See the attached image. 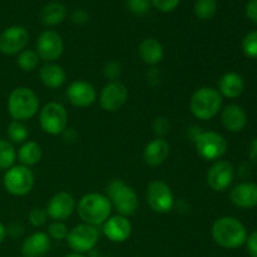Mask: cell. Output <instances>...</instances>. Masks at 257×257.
Returning a JSON list of instances; mask_svg holds the SVG:
<instances>
[{"label":"cell","mask_w":257,"mask_h":257,"mask_svg":"<svg viewBox=\"0 0 257 257\" xmlns=\"http://www.w3.org/2000/svg\"><path fill=\"white\" fill-rule=\"evenodd\" d=\"M213 241L223 248H237L247 240V231L240 220L231 216L220 217L211 228Z\"/></svg>","instance_id":"obj_1"},{"label":"cell","mask_w":257,"mask_h":257,"mask_svg":"<svg viewBox=\"0 0 257 257\" xmlns=\"http://www.w3.org/2000/svg\"><path fill=\"white\" fill-rule=\"evenodd\" d=\"M112 213V203L107 196L90 192L83 196L78 203V215L84 223L92 226L103 225Z\"/></svg>","instance_id":"obj_2"},{"label":"cell","mask_w":257,"mask_h":257,"mask_svg":"<svg viewBox=\"0 0 257 257\" xmlns=\"http://www.w3.org/2000/svg\"><path fill=\"white\" fill-rule=\"evenodd\" d=\"M39 110V98L30 88H15L8 98V112L14 120L32 119Z\"/></svg>","instance_id":"obj_3"},{"label":"cell","mask_w":257,"mask_h":257,"mask_svg":"<svg viewBox=\"0 0 257 257\" xmlns=\"http://www.w3.org/2000/svg\"><path fill=\"white\" fill-rule=\"evenodd\" d=\"M222 107V95L212 87L198 88L190 100L191 113L200 120L212 119Z\"/></svg>","instance_id":"obj_4"},{"label":"cell","mask_w":257,"mask_h":257,"mask_svg":"<svg viewBox=\"0 0 257 257\" xmlns=\"http://www.w3.org/2000/svg\"><path fill=\"white\" fill-rule=\"evenodd\" d=\"M107 197L118 215L131 217L137 212L138 196L131 186L122 180L110 181L107 186Z\"/></svg>","instance_id":"obj_5"},{"label":"cell","mask_w":257,"mask_h":257,"mask_svg":"<svg viewBox=\"0 0 257 257\" xmlns=\"http://www.w3.org/2000/svg\"><path fill=\"white\" fill-rule=\"evenodd\" d=\"M42 130L50 136L62 135L68 127V112L58 102H50L43 107L39 114Z\"/></svg>","instance_id":"obj_6"},{"label":"cell","mask_w":257,"mask_h":257,"mask_svg":"<svg viewBox=\"0 0 257 257\" xmlns=\"http://www.w3.org/2000/svg\"><path fill=\"white\" fill-rule=\"evenodd\" d=\"M195 146L198 156L206 161H218L227 152V142L220 133L207 131L195 137Z\"/></svg>","instance_id":"obj_7"},{"label":"cell","mask_w":257,"mask_h":257,"mask_svg":"<svg viewBox=\"0 0 257 257\" xmlns=\"http://www.w3.org/2000/svg\"><path fill=\"white\" fill-rule=\"evenodd\" d=\"M4 187L10 195L13 196H25L34 187V175L32 170L25 166H13L12 168L5 172Z\"/></svg>","instance_id":"obj_8"},{"label":"cell","mask_w":257,"mask_h":257,"mask_svg":"<svg viewBox=\"0 0 257 257\" xmlns=\"http://www.w3.org/2000/svg\"><path fill=\"white\" fill-rule=\"evenodd\" d=\"M146 198L151 210L156 213L165 215L168 213L175 206V197L170 186L160 180L152 181L147 186Z\"/></svg>","instance_id":"obj_9"},{"label":"cell","mask_w":257,"mask_h":257,"mask_svg":"<svg viewBox=\"0 0 257 257\" xmlns=\"http://www.w3.org/2000/svg\"><path fill=\"white\" fill-rule=\"evenodd\" d=\"M99 240V232L97 227L88 223H80L68 232L67 241L69 247L75 253H85L92 251Z\"/></svg>","instance_id":"obj_10"},{"label":"cell","mask_w":257,"mask_h":257,"mask_svg":"<svg viewBox=\"0 0 257 257\" xmlns=\"http://www.w3.org/2000/svg\"><path fill=\"white\" fill-rule=\"evenodd\" d=\"M35 47H37L35 52L39 55L40 59L48 63H54L63 54L64 43H63L62 37L55 30H44L38 37Z\"/></svg>","instance_id":"obj_11"},{"label":"cell","mask_w":257,"mask_h":257,"mask_svg":"<svg viewBox=\"0 0 257 257\" xmlns=\"http://www.w3.org/2000/svg\"><path fill=\"white\" fill-rule=\"evenodd\" d=\"M29 33L24 27H9L0 34V52L5 55H15L27 48Z\"/></svg>","instance_id":"obj_12"},{"label":"cell","mask_w":257,"mask_h":257,"mask_svg":"<svg viewBox=\"0 0 257 257\" xmlns=\"http://www.w3.org/2000/svg\"><path fill=\"white\" fill-rule=\"evenodd\" d=\"M128 89L122 82H108L99 95L100 107L107 112H117L125 104Z\"/></svg>","instance_id":"obj_13"},{"label":"cell","mask_w":257,"mask_h":257,"mask_svg":"<svg viewBox=\"0 0 257 257\" xmlns=\"http://www.w3.org/2000/svg\"><path fill=\"white\" fill-rule=\"evenodd\" d=\"M233 181V167L227 161H216L207 172V185L216 192L227 190Z\"/></svg>","instance_id":"obj_14"},{"label":"cell","mask_w":257,"mask_h":257,"mask_svg":"<svg viewBox=\"0 0 257 257\" xmlns=\"http://www.w3.org/2000/svg\"><path fill=\"white\" fill-rule=\"evenodd\" d=\"M75 210V200L70 193L62 191L53 196L48 202L47 211L48 217L54 221H64L72 216Z\"/></svg>","instance_id":"obj_15"},{"label":"cell","mask_w":257,"mask_h":257,"mask_svg":"<svg viewBox=\"0 0 257 257\" xmlns=\"http://www.w3.org/2000/svg\"><path fill=\"white\" fill-rule=\"evenodd\" d=\"M67 97L70 104L78 108H85L92 105L97 99L95 88L85 80H75L70 83L67 89Z\"/></svg>","instance_id":"obj_16"},{"label":"cell","mask_w":257,"mask_h":257,"mask_svg":"<svg viewBox=\"0 0 257 257\" xmlns=\"http://www.w3.org/2000/svg\"><path fill=\"white\" fill-rule=\"evenodd\" d=\"M103 232L112 242H124L132 233V223L124 216H112L103 223Z\"/></svg>","instance_id":"obj_17"},{"label":"cell","mask_w":257,"mask_h":257,"mask_svg":"<svg viewBox=\"0 0 257 257\" xmlns=\"http://www.w3.org/2000/svg\"><path fill=\"white\" fill-rule=\"evenodd\" d=\"M170 143L165 138L156 137L148 145L146 146L145 152H143V160L146 165L151 167H157L162 163L166 162V160L170 156Z\"/></svg>","instance_id":"obj_18"},{"label":"cell","mask_w":257,"mask_h":257,"mask_svg":"<svg viewBox=\"0 0 257 257\" xmlns=\"http://www.w3.org/2000/svg\"><path fill=\"white\" fill-rule=\"evenodd\" d=\"M231 202L240 208H253L257 206V185L243 182L235 186L230 193Z\"/></svg>","instance_id":"obj_19"},{"label":"cell","mask_w":257,"mask_h":257,"mask_svg":"<svg viewBox=\"0 0 257 257\" xmlns=\"http://www.w3.org/2000/svg\"><path fill=\"white\" fill-rule=\"evenodd\" d=\"M221 120L222 124L228 132L237 133L241 132L246 127L247 123V115L242 107L238 104L226 105L221 113Z\"/></svg>","instance_id":"obj_20"},{"label":"cell","mask_w":257,"mask_h":257,"mask_svg":"<svg viewBox=\"0 0 257 257\" xmlns=\"http://www.w3.org/2000/svg\"><path fill=\"white\" fill-rule=\"evenodd\" d=\"M50 250V238L44 232H34L25 238L22 246L24 257H43Z\"/></svg>","instance_id":"obj_21"},{"label":"cell","mask_w":257,"mask_h":257,"mask_svg":"<svg viewBox=\"0 0 257 257\" xmlns=\"http://www.w3.org/2000/svg\"><path fill=\"white\" fill-rule=\"evenodd\" d=\"M138 54L143 63L148 65L160 64L165 58V50L162 44L155 38H147L142 40L138 47Z\"/></svg>","instance_id":"obj_22"},{"label":"cell","mask_w":257,"mask_h":257,"mask_svg":"<svg viewBox=\"0 0 257 257\" xmlns=\"http://www.w3.org/2000/svg\"><path fill=\"white\" fill-rule=\"evenodd\" d=\"M245 89L243 78L236 72H228L221 77L218 82V92L227 98H237Z\"/></svg>","instance_id":"obj_23"},{"label":"cell","mask_w":257,"mask_h":257,"mask_svg":"<svg viewBox=\"0 0 257 257\" xmlns=\"http://www.w3.org/2000/svg\"><path fill=\"white\" fill-rule=\"evenodd\" d=\"M39 77L43 84L50 89H57L62 87L67 79L65 70L55 63H48L44 67H42V69L39 70Z\"/></svg>","instance_id":"obj_24"},{"label":"cell","mask_w":257,"mask_h":257,"mask_svg":"<svg viewBox=\"0 0 257 257\" xmlns=\"http://www.w3.org/2000/svg\"><path fill=\"white\" fill-rule=\"evenodd\" d=\"M42 147H40L39 143L34 142V141H28V142L23 143L19 152H18V158H19L20 163L25 167H30V166H35L37 163H39L42 160Z\"/></svg>","instance_id":"obj_25"},{"label":"cell","mask_w":257,"mask_h":257,"mask_svg":"<svg viewBox=\"0 0 257 257\" xmlns=\"http://www.w3.org/2000/svg\"><path fill=\"white\" fill-rule=\"evenodd\" d=\"M67 15V9L60 3H49L42 10V22L47 27H54L62 23Z\"/></svg>","instance_id":"obj_26"},{"label":"cell","mask_w":257,"mask_h":257,"mask_svg":"<svg viewBox=\"0 0 257 257\" xmlns=\"http://www.w3.org/2000/svg\"><path fill=\"white\" fill-rule=\"evenodd\" d=\"M17 160V152L12 142L7 140H0V170H9L14 166Z\"/></svg>","instance_id":"obj_27"},{"label":"cell","mask_w":257,"mask_h":257,"mask_svg":"<svg viewBox=\"0 0 257 257\" xmlns=\"http://www.w3.org/2000/svg\"><path fill=\"white\" fill-rule=\"evenodd\" d=\"M195 15L201 20H208L217 12V0H196L193 7Z\"/></svg>","instance_id":"obj_28"},{"label":"cell","mask_w":257,"mask_h":257,"mask_svg":"<svg viewBox=\"0 0 257 257\" xmlns=\"http://www.w3.org/2000/svg\"><path fill=\"white\" fill-rule=\"evenodd\" d=\"M39 55L37 54V52L33 49H24L23 52H20L18 54L17 63L20 67V69L24 70V72H32L39 64Z\"/></svg>","instance_id":"obj_29"},{"label":"cell","mask_w":257,"mask_h":257,"mask_svg":"<svg viewBox=\"0 0 257 257\" xmlns=\"http://www.w3.org/2000/svg\"><path fill=\"white\" fill-rule=\"evenodd\" d=\"M8 137L14 143H25L27 138L29 137V131L27 125L19 120H12L8 125Z\"/></svg>","instance_id":"obj_30"},{"label":"cell","mask_w":257,"mask_h":257,"mask_svg":"<svg viewBox=\"0 0 257 257\" xmlns=\"http://www.w3.org/2000/svg\"><path fill=\"white\" fill-rule=\"evenodd\" d=\"M127 9L137 17L148 14L152 8V0H127Z\"/></svg>","instance_id":"obj_31"},{"label":"cell","mask_w":257,"mask_h":257,"mask_svg":"<svg viewBox=\"0 0 257 257\" xmlns=\"http://www.w3.org/2000/svg\"><path fill=\"white\" fill-rule=\"evenodd\" d=\"M242 52L246 57L257 58V30L248 33L242 40Z\"/></svg>","instance_id":"obj_32"},{"label":"cell","mask_w":257,"mask_h":257,"mask_svg":"<svg viewBox=\"0 0 257 257\" xmlns=\"http://www.w3.org/2000/svg\"><path fill=\"white\" fill-rule=\"evenodd\" d=\"M68 227L63 221H53L48 227V235L54 240H64L68 236Z\"/></svg>","instance_id":"obj_33"},{"label":"cell","mask_w":257,"mask_h":257,"mask_svg":"<svg viewBox=\"0 0 257 257\" xmlns=\"http://www.w3.org/2000/svg\"><path fill=\"white\" fill-rule=\"evenodd\" d=\"M29 222L32 223L34 227H42L43 225H45L48 220V213L45 211V208L42 207H35L33 208L29 212Z\"/></svg>","instance_id":"obj_34"},{"label":"cell","mask_w":257,"mask_h":257,"mask_svg":"<svg viewBox=\"0 0 257 257\" xmlns=\"http://www.w3.org/2000/svg\"><path fill=\"white\" fill-rule=\"evenodd\" d=\"M104 75L107 79H109V82H115V80L119 79L120 75H122V67H120L119 63L114 62V60L108 62L104 68Z\"/></svg>","instance_id":"obj_35"},{"label":"cell","mask_w":257,"mask_h":257,"mask_svg":"<svg viewBox=\"0 0 257 257\" xmlns=\"http://www.w3.org/2000/svg\"><path fill=\"white\" fill-rule=\"evenodd\" d=\"M170 122L166 117H158L156 118L153 122V132L158 138H163L166 135L170 133Z\"/></svg>","instance_id":"obj_36"},{"label":"cell","mask_w":257,"mask_h":257,"mask_svg":"<svg viewBox=\"0 0 257 257\" xmlns=\"http://www.w3.org/2000/svg\"><path fill=\"white\" fill-rule=\"evenodd\" d=\"M181 0H152L153 7L157 8L162 13L173 12L178 7Z\"/></svg>","instance_id":"obj_37"},{"label":"cell","mask_w":257,"mask_h":257,"mask_svg":"<svg viewBox=\"0 0 257 257\" xmlns=\"http://www.w3.org/2000/svg\"><path fill=\"white\" fill-rule=\"evenodd\" d=\"M88 19H89V15H88V13L85 10L78 9L72 13V22L75 23V24H85L88 22Z\"/></svg>","instance_id":"obj_38"},{"label":"cell","mask_w":257,"mask_h":257,"mask_svg":"<svg viewBox=\"0 0 257 257\" xmlns=\"http://www.w3.org/2000/svg\"><path fill=\"white\" fill-rule=\"evenodd\" d=\"M246 242H247V251L251 257H257V231L250 235Z\"/></svg>","instance_id":"obj_39"},{"label":"cell","mask_w":257,"mask_h":257,"mask_svg":"<svg viewBox=\"0 0 257 257\" xmlns=\"http://www.w3.org/2000/svg\"><path fill=\"white\" fill-rule=\"evenodd\" d=\"M246 14H247L248 19L257 24V0H251L248 3L246 7Z\"/></svg>","instance_id":"obj_40"},{"label":"cell","mask_w":257,"mask_h":257,"mask_svg":"<svg viewBox=\"0 0 257 257\" xmlns=\"http://www.w3.org/2000/svg\"><path fill=\"white\" fill-rule=\"evenodd\" d=\"M248 157L253 163H257V138L251 142L250 150H248Z\"/></svg>","instance_id":"obj_41"},{"label":"cell","mask_w":257,"mask_h":257,"mask_svg":"<svg viewBox=\"0 0 257 257\" xmlns=\"http://www.w3.org/2000/svg\"><path fill=\"white\" fill-rule=\"evenodd\" d=\"M5 237H7V228H5V226L0 222V243L5 240Z\"/></svg>","instance_id":"obj_42"},{"label":"cell","mask_w":257,"mask_h":257,"mask_svg":"<svg viewBox=\"0 0 257 257\" xmlns=\"http://www.w3.org/2000/svg\"><path fill=\"white\" fill-rule=\"evenodd\" d=\"M65 257H85V256L80 255V253H70V255H67Z\"/></svg>","instance_id":"obj_43"}]
</instances>
